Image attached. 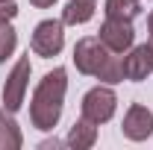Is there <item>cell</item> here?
I'll list each match as a JSON object with an SVG mask.
<instances>
[{"mask_svg": "<svg viewBox=\"0 0 153 150\" xmlns=\"http://www.w3.org/2000/svg\"><path fill=\"white\" fill-rule=\"evenodd\" d=\"M65 91H68V71L65 68H53L38 79L33 100H30V121L36 130L50 132L59 124L62 106H65Z\"/></svg>", "mask_w": 153, "mask_h": 150, "instance_id": "obj_1", "label": "cell"}, {"mask_svg": "<svg viewBox=\"0 0 153 150\" xmlns=\"http://www.w3.org/2000/svg\"><path fill=\"white\" fill-rule=\"evenodd\" d=\"M74 65L79 74H88L103 79L106 85L124 82V56L112 53L97 36H85L74 44Z\"/></svg>", "mask_w": 153, "mask_h": 150, "instance_id": "obj_2", "label": "cell"}, {"mask_svg": "<svg viewBox=\"0 0 153 150\" xmlns=\"http://www.w3.org/2000/svg\"><path fill=\"white\" fill-rule=\"evenodd\" d=\"M79 109H82V118L94 121L97 127H100V124H106V121L115 115V109H118V97H115V91L109 88V85H94V88L85 91Z\"/></svg>", "mask_w": 153, "mask_h": 150, "instance_id": "obj_3", "label": "cell"}, {"mask_svg": "<svg viewBox=\"0 0 153 150\" xmlns=\"http://www.w3.org/2000/svg\"><path fill=\"white\" fill-rule=\"evenodd\" d=\"M30 47L36 56H44V59L59 56L65 47V24L62 21H41L30 38Z\"/></svg>", "mask_w": 153, "mask_h": 150, "instance_id": "obj_4", "label": "cell"}, {"mask_svg": "<svg viewBox=\"0 0 153 150\" xmlns=\"http://www.w3.org/2000/svg\"><path fill=\"white\" fill-rule=\"evenodd\" d=\"M30 53L27 56H21L15 65H12V71L6 76V82H3V103H6V109L9 112H18L21 106H24V94H27V85H30Z\"/></svg>", "mask_w": 153, "mask_h": 150, "instance_id": "obj_5", "label": "cell"}, {"mask_svg": "<svg viewBox=\"0 0 153 150\" xmlns=\"http://www.w3.org/2000/svg\"><path fill=\"white\" fill-rule=\"evenodd\" d=\"M97 38L112 50V53H127L130 47L135 44V30L133 21H118V18H106L100 24V33Z\"/></svg>", "mask_w": 153, "mask_h": 150, "instance_id": "obj_6", "label": "cell"}, {"mask_svg": "<svg viewBox=\"0 0 153 150\" xmlns=\"http://www.w3.org/2000/svg\"><path fill=\"white\" fill-rule=\"evenodd\" d=\"M121 132L130 138V141H144L153 135V112L141 103H133L127 115H124V124H121Z\"/></svg>", "mask_w": 153, "mask_h": 150, "instance_id": "obj_7", "label": "cell"}, {"mask_svg": "<svg viewBox=\"0 0 153 150\" xmlns=\"http://www.w3.org/2000/svg\"><path fill=\"white\" fill-rule=\"evenodd\" d=\"M94 141H97V124L88 121V118L74 121V127L68 130V138H65V144L74 150H88V147H94Z\"/></svg>", "mask_w": 153, "mask_h": 150, "instance_id": "obj_8", "label": "cell"}, {"mask_svg": "<svg viewBox=\"0 0 153 150\" xmlns=\"http://www.w3.org/2000/svg\"><path fill=\"white\" fill-rule=\"evenodd\" d=\"M147 74H150V65H147V56H144V47L141 44L130 47V53L124 56V76L130 82H141V79H147Z\"/></svg>", "mask_w": 153, "mask_h": 150, "instance_id": "obj_9", "label": "cell"}, {"mask_svg": "<svg viewBox=\"0 0 153 150\" xmlns=\"http://www.w3.org/2000/svg\"><path fill=\"white\" fill-rule=\"evenodd\" d=\"M94 9H97V0H68L65 9H62V24H85V21L94 18Z\"/></svg>", "mask_w": 153, "mask_h": 150, "instance_id": "obj_10", "label": "cell"}, {"mask_svg": "<svg viewBox=\"0 0 153 150\" xmlns=\"http://www.w3.org/2000/svg\"><path fill=\"white\" fill-rule=\"evenodd\" d=\"M21 144H24V135H21L12 112L9 109L3 112V106H0V150H18Z\"/></svg>", "mask_w": 153, "mask_h": 150, "instance_id": "obj_11", "label": "cell"}, {"mask_svg": "<svg viewBox=\"0 0 153 150\" xmlns=\"http://www.w3.org/2000/svg\"><path fill=\"white\" fill-rule=\"evenodd\" d=\"M103 12H106V18L135 21L138 15H141V0H106Z\"/></svg>", "mask_w": 153, "mask_h": 150, "instance_id": "obj_12", "label": "cell"}, {"mask_svg": "<svg viewBox=\"0 0 153 150\" xmlns=\"http://www.w3.org/2000/svg\"><path fill=\"white\" fill-rule=\"evenodd\" d=\"M15 47H18V33L12 30L9 21H3V24H0V65L15 53Z\"/></svg>", "mask_w": 153, "mask_h": 150, "instance_id": "obj_13", "label": "cell"}, {"mask_svg": "<svg viewBox=\"0 0 153 150\" xmlns=\"http://www.w3.org/2000/svg\"><path fill=\"white\" fill-rule=\"evenodd\" d=\"M15 15H18L15 0H0V24H3V21H12Z\"/></svg>", "mask_w": 153, "mask_h": 150, "instance_id": "obj_14", "label": "cell"}, {"mask_svg": "<svg viewBox=\"0 0 153 150\" xmlns=\"http://www.w3.org/2000/svg\"><path fill=\"white\" fill-rule=\"evenodd\" d=\"M141 47H144V56H147V65H150V74H153V38H150V41H144Z\"/></svg>", "mask_w": 153, "mask_h": 150, "instance_id": "obj_15", "label": "cell"}, {"mask_svg": "<svg viewBox=\"0 0 153 150\" xmlns=\"http://www.w3.org/2000/svg\"><path fill=\"white\" fill-rule=\"evenodd\" d=\"M30 3H33L36 9H50V6H53L56 0H30Z\"/></svg>", "mask_w": 153, "mask_h": 150, "instance_id": "obj_16", "label": "cell"}, {"mask_svg": "<svg viewBox=\"0 0 153 150\" xmlns=\"http://www.w3.org/2000/svg\"><path fill=\"white\" fill-rule=\"evenodd\" d=\"M147 30H150V38H153V12L147 15Z\"/></svg>", "mask_w": 153, "mask_h": 150, "instance_id": "obj_17", "label": "cell"}]
</instances>
